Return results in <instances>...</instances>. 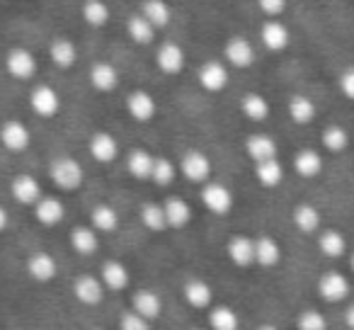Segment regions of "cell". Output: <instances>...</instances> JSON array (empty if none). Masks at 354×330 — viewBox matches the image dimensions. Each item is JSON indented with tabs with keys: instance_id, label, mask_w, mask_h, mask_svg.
<instances>
[{
	"instance_id": "cell-1",
	"label": "cell",
	"mask_w": 354,
	"mask_h": 330,
	"mask_svg": "<svg viewBox=\"0 0 354 330\" xmlns=\"http://www.w3.org/2000/svg\"><path fill=\"white\" fill-rule=\"evenodd\" d=\"M49 180L64 192H73L83 185L85 180V170L75 158L71 156H59L51 161L49 165Z\"/></svg>"
},
{
	"instance_id": "cell-2",
	"label": "cell",
	"mask_w": 354,
	"mask_h": 330,
	"mask_svg": "<svg viewBox=\"0 0 354 330\" xmlns=\"http://www.w3.org/2000/svg\"><path fill=\"white\" fill-rule=\"evenodd\" d=\"M180 173L192 185H207L214 173L212 158L204 151H199V148H189V151H185L183 158H180Z\"/></svg>"
},
{
	"instance_id": "cell-3",
	"label": "cell",
	"mask_w": 354,
	"mask_h": 330,
	"mask_svg": "<svg viewBox=\"0 0 354 330\" xmlns=\"http://www.w3.org/2000/svg\"><path fill=\"white\" fill-rule=\"evenodd\" d=\"M37 68H39L37 56L30 49H25V46H12L6 54V71L10 78L27 83V80H32L37 75Z\"/></svg>"
},
{
	"instance_id": "cell-4",
	"label": "cell",
	"mask_w": 354,
	"mask_h": 330,
	"mask_svg": "<svg viewBox=\"0 0 354 330\" xmlns=\"http://www.w3.org/2000/svg\"><path fill=\"white\" fill-rule=\"evenodd\" d=\"M315 289H318V296L323 301H328V304H339V301H344L349 296L352 284H349L347 275H342V272H337V270H328L318 277Z\"/></svg>"
},
{
	"instance_id": "cell-5",
	"label": "cell",
	"mask_w": 354,
	"mask_h": 330,
	"mask_svg": "<svg viewBox=\"0 0 354 330\" xmlns=\"http://www.w3.org/2000/svg\"><path fill=\"white\" fill-rule=\"evenodd\" d=\"M202 204L207 207V212H212L214 217H226L233 209V192L231 187H226L223 183H214L209 180L207 185H202V194H199Z\"/></svg>"
},
{
	"instance_id": "cell-6",
	"label": "cell",
	"mask_w": 354,
	"mask_h": 330,
	"mask_svg": "<svg viewBox=\"0 0 354 330\" xmlns=\"http://www.w3.org/2000/svg\"><path fill=\"white\" fill-rule=\"evenodd\" d=\"M30 109L39 119H54L61 112V95L51 85H35L30 90Z\"/></svg>"
},
{
	"instance_id": "cell-7",
	"label": "cell",
	"mask_w": 354,
	"mask_h": 330,
	"mask_svg": "<svg viewBox=\"0 0 354 330\" xmlns=\"http://www.w3.org/2000/svg\"><path fill=\"white\" fill-rule=\"evenodd\" d=\"M257 59V51L255 46H252V42L248 39V37H231V39H226V44H223V61H226L231 68H250L252 64H255Z\"/></svg>"
},
{
	"instance_id": "cell-8",
	"label": "cell",
	"mask_w": 354,
	"mask_h": 330,
	"mask_svg": "<svg viewBox=\"0 0 354 330\" xmlns=\"http://www.w3.org/2000/svg\"><path fill=\"white\" fill-rule=\"evenodd\" d=\"M0 146L10 153H25L32 146V131L25 122L8 119L0 124Z\"/></svg>"
},
{
	"instance_id": "cell-9",
	"label": "cell",
	"mask_w": 354,
	"mask_h": 330,
	"mask_svg": "<svg viewBox=\"0 0 354 330\" xmlns=\"http://www.w3.org/2000/svg\"><path fill=\"white\" fill-rule=\"evenodd\" d=\"M228 64L226 61H207V64L199 66L197 71V83L202 90L207 93L216 95V93H223L228 88Z\"/></svg>"
},
{
	"instance_id": "cell-10",
	"label": "cell",
	"mask_w": 354,
	"mask_h": 330,
	"mask_svg": "<svg viewBox=\"0 0 354 330\" xmlns=\"http://www.w3.org/2000/svg\"><path fill=\"white\" fill-rule=\"evenodd\" d=\"M156 66L162 75H180L187 68V54L175 42H165L156 51Z\"/></svg>"
},
{
	"instance_id": "cell-11",
	"label": "cell",
	"mask_w": 354,
	"mask_h": 330,
	"mask_svg": "<svg viewBox=\"0 0 354 330\" xmlns=\"http://www.w3.org/2000/svg\"><path fill=\"white\" fill-rule=\"evenodd\" d=\"M127 112H129V117L133 119V122H138V124H148V122H153L156 119V114H158V102H156V98H153L148 90H133V93H129L127 95Z\"/></svg>"
},
{
	"instance_id": "cell-12",
	"label": "cell",
	"mask_w": 354,
	"mask_h": 330,
	"mask_svg": "<svg viewBox=\"0 0 354 330\" xmlns=\"http://www.w3.org/2000/svg\"><path fill=\"white\" fill-rule=\"evenodd\" d=\"M260 42L267 51H272V54H281V51L289 49L291 32L281 20H267L265 25L260 27Z\"/></svg>"
},
{
	"instance_id": "cell-13",
	"label": "cell",
	"mask_w": 354,
	"mask_h": 330,
	"mask_svg": "<svg viewBox=\"0 0 354 330\" xmlns=\"http://www.w3.org/2000/svg\"><path fill=\"white\" fill-rule=\"evenodd\" d=\"M88 153L100 163V165H109L119 158V141L114 134L109 131H95L88 141Z\"/></svg>"
},
{
	"instance_id": "cell-14",
	"label": "cell",
	"mask_w": 354,
	"mask_h": 330,
	"mask_svg": "<svg viewBox=\"0 0 354 330\" xmlns=\"http://www.w3.org/2000/svg\"><path fill=\"white\" fill-rule=\"evenodd\" d=\"M27 275L37 282V284H49L59 275V265H56L54 255H49L46 250H37L27 257Z\"/></svg>"
},
{
	"instance_id": "cell-15",
	"label": "cell",
	"mask_w": 354,
	"mask_h": 330,
	"mask_svg": "<svg viewBox=\"0 0 354 330\" xmlns=\"http://www.w3.org/2000/svg\"><path fill=\"white\" fill-rule=\"evenodd\" d=\"M88 80L95 93L109 95L119 88V80L122 78H119V71L114 68V64H109V61H97V64L90 66Z\"/></svg>"
},
{
	"instance_id": "cell-16",
	"label": "cell",
	"mask_w": 354,
	"mask_h": 330,
	"mask_svg": "<svg viewBox=\"0 0 354 330\" xmlns=\"http://www.w3.org/2000/svg\"><path fill=\"white\" fill-rule=\"evenodd\" d=\"M10 194H12V199H17V202L22 204V207H35V204L44 197V194H41V185L37 183V178L30 173H20L12 178Z\"/></svg>"
},
{
	"instance_id": "cell-17",
	"label": "cell",
	"mask_w": 354,
	"mask_h": 330,
	"mask_svg": "<svg viewBox=\"0 0 354 330\" xmlns=\"http://www.w3.org/2000/svg\"><path fill=\"white\" fill-rule=\"evenodd\" d=\"M104 289H107V286H104L102 279L95 275H80V277H75V282H73V296L83 306L102 304Z\"/></svg>"
},
{
	"instance_id": "cell-18",
	"label": "cell",
	"mask_w": 354,
	"mask_h": 330,
	"mask_svg": "<svg viewBox=\"0 0 354 330\" xmlns=\"http://www.w3.org/2000/svg\"><path fill=\"white\" fill-rule=\"evenodd\" d=\"M245 153L252 163H262V161H274L279 156V146L270 134L255 131L245 138Z\"/></svg>"
},
{
	"instance_id": "cell-19",
	"label": "cell",
	"mask_w": 354,
	"mask_h": 330,
	"mask_svg": "<svg viewBox=\"0 0 354 330\" xmlns=\"http://www.w3.org/2000/svg\"><path fill=\"white\" fill-rule=\"evenodd\" d=\"M226 255H228V260L236 267H241V270L255 265V238L233 236L231 241L226 243Z\"/></svg>"
},
{
	"instance_id": "cell-20",
	"label": "cell",
	"mask_w": 354,
	"mask_h": 330,
	"mask_svg": "<svg viewBox=\"0 0 354 330\" xmlns=\"http://www.w3.org/2000/svg\"><path fill=\"white\" fill-rule=\"evenodd\" d=\"M32 209H35L37 223H41V226H46V228L59 226L66 219V204H64V199H59V197H41Z\"/></svg>"
},
{
	"instance_id": "cell-21",
	"label": "cell",
	"mask_w": 354,
	"mask_h": 330,
	"mask_svg": "<svg viewBox=\"0 0 354 330\" xmlns=\"http://www.w3.org/2000/svg\"><path fill=\"white\" fill-rule=\"evenodd\" d=\"M49 59L56 68L68 71V68H73L75 61H78V46H75L73 39H68V37H54L49 44Z\"/></svg>"
},
{
	"instance_id": "cell-22",
	"label": "cell",
	"mask_w": 354,
	"mask_h": 330,
	"mask_svg": "<svg viewBox=\"0 0 354 330\" xmlns=\"http://www.w3.org/2000/svg\"><path fill=\"white\" fill-rule=\"evenodd\" d=\"M131 311H136L138 315H143V318H148L153 323L162 313V299L153 289H136L131 294Z\"/></svg>"
},
{
	"instance_id": "cell-23",
	"label": "cell",
	"mask_w": 354,
	"mask_h": 330,
	"mask_svg": "<svg viewBox=\"0 0 354 330\" xmlns=\"http://www.w3.org/2000/svg\"><path fill=\"white\" fill-rule=\"evenodd\" d=\"M286 112H289L291 122L299 124V127H308L310 122H315L318 117V107L315 102L304 93H294L286 102Z\"/></svg>"
},
{
	"instance_id": "cell-24",
	"label": "cell",
	"mask_w": 354,
	"mask_h": 330,
	"mask_svg": "<svg viewBox=\"0 0 354 330\" xmlns=\"http://www.w3.org/2000/svg\"><path fill=\"white\" fill-rule=\"evenodd\" d=\"M100 279L109 291H124L131 284V272L122 260H107L100 270Z\"/></svg>"
},
{
	"instance_id": "cell-25",
	"label": "cell",
	"mask_w": 354,
	"mask_h": 330,
	"mask_svg": "<svg viewBox=\"0 0 354 330\" xmlns=\"http://www.w3.org/2000/svg\"><path fill=\"white\" fill-rule=\"evenodd\" d=\"M325 168V161L318 151L313 148H301L299 153L294 156V173L304 180H313L323 173Z\"/></svg>"
},
{
	"instance_id": "cell-26",
	"label": "cell",
	"mask_w": 354,
	"mask_h": 330,
	"mask_svg": "<svg viewBox=\"0 0 354 330\" xmlns=\"http://www.w3.org/2000/svg\"><path fill=\"white\" fill-rule=\"evenodd\" d=\"M165 207V217H167V228L172 231H183L192 223V207H189L187 199L183 197H170L162 202Z\"/></svg>"
},
{
	"instance_id": "cell-27",
	"label": "cell",
	"mask_w": 354,
	"mask_h": 330,
	"mask_svg": "<svg viewBox=\"0 0 354 330\" xmlns=\"http://www.w3.org/2000/svg\"><path fill=\"white\" fill-rule=\"evenodd\" d=\"M183 296L192 309L204 311V309H212L214 304V289L209 282L204 279H187L183 286Z\"/></svg>"
},
{
	"instance_id": "cell-28",
	"label": "cell",
	"mask_w": 354,
	"mask_h": 330,
	"mask_svg": "<svg viewBox=\"0 0 354 330\" xmlns=\"http://www.w3.org/2000/svg\"><path fill=\"white\" fill-rule=\"evenodd\" d=\"M241 112H243V117L250 119V122L262 124V122H267L272 114L270 100L262 93H245L241 98Z\"/></svg>"
},
{
	"instance_id": "cell-29",
	"label": "cell",
	"mask_w": 354,
	"mask_h": 330,
	"mask_svg": "<svg viewBox=\"0 0 354 330\" xmlns=\"http://www.w3.org/2000/svg\"><path fill=\"white\" fill-rule=\"evenodd\" d=\"M153 163H156V156H153L151 151H146V148H133L127 156V170L133 180L146 183V180H151Z\"/></svg>"
},
{
	"instance_id": "cell-30",
	"label": "cell",
	"mask_w": 354,
	"mask_h": 330,
	"mask_svg": "<svg viewBox=\"0 0 354 330\" xmlns=\"http://www.w3.org/2000/svg\"><path fill=\"white\" fill-rule=\"evenodd\" d=\"M291 221H294L296 231L310 236V233H318L320 223H323V217H320L318 207L304 202V204H296L294 207V212H291Z\"/></svg>"
},
{
	"instance_id": "cell-31",
	"label": "cell",
	"mask_w": 354,
	"mask_h": 330,
	"mask_svg": "<svg viewBox=\"0 0 354 330\" xmlns=\"http://www.w3.org/2000/svg\"><path fill=\"white\" fill-rule=\"evenodd\" d=\"M318 250L330 260L344 257L347 255V238L337 228H325V231L318 233Z\"/></svg>"
},
{
	"instance_id": "cell-32",
	"label": "cell",
	"mask_w": 354,
	"mask_h": 330,
	"mask_svg": "<svg viewBox=\"0 0 354 330\" xmlns=\"http://www.w3.org/2000/svg\"><path fill=\"white\" fill-rule=\"evenodd\" d=\"M71 248L83 257L95 255L100 250V233L93 226H75L71 231Z\"/></svg>"
},
{
	"instance_id": "cell-33",
	"label": "cell",
	"mask_w": 354,
	"mask_h": 330,
	"mask_svg": "<svg viewBox=\"0 0 354 330\" xmlns=\"http://www.w3.org/2000/svg\"><path fill=\"white\" fill-rule=\"evenodd\" d=\"M281 262V246L272 236L255 238V265L272 270Z\"/></svg>"
},
{
	"instance_id": "cell-34",
	"label": "cell",
	"mask_w": 354,
	"mask_h": 330,
	"mask_svg": "<svg viewBox=\"0 0 354 330\" xmlns=\"http://www.w3.org/2000/svg\"><path fill=\"white\" fill-rule=\"evenodd\" d=\"M255 180L265 190H274L284 183V165L279 163V158L274 161H262L255 163Z\"/></svg>"
},
{
	"instance_id": "cell-35",
	"label": "cell",
	"mask_w": 354,
	"mask_h": 330,
	"mask_svg": "<svg viewBox=\"0 0 354 330\" xmlns=\"http://www.w3.org/2000/svg\"><path fill=\"white\" fill-rule=\"evenodd\" d=\"M156 32L158 30L146 20V17L141 15V12H136V15H131L127 20L129 39H131L133 44H138V46H148V44H151V42L156 39Z\"/></svg>"
},
{
	"instance_id": "cell-36",
	"label": "cell",
	"mask_w": 354,
	"mask_h": 330,
	"mask_svg": "<svg viewBox=\"0 0 354 330\" xmlns=\"http://www.w3.org/2000/svg\"><path fill=\"white\" fill-rule=\"evenodd\" d=\"M80 17L85 20V25L100 30V27H104L109 22L112 10H109V6L104 3V0H83V6H80Z\"/></svg>"
},
{
	"instance_id": "cell-37",
	"label": "cell",
	"mask_w": 354,
	"mask_h": 330,
	"mask_svg": "<svg viewBox=\"0 0 354 330\" xmlns=\"http://www.w3.org/2000/svg\"><path fill=\"white\" fill-rule=\"evenodd\" d=\"M141 15L151 22L156 30H162V27L170 25L172 20V8L167 6L165 0H143L141 3Z\"/></svg>"
},
{
	"instance_id": "cell-38",
	"label": "cell",
	"mask_w": 354,
	"mask_h": 330,
	"mask_svg": "<svg viewBox=\"0 0 354 330\" xmlns=\"http://www.w3.org/2000/svg\"><path fill=\"white\" fill-rule=\"evenodd\" d=\"M138 219H141V223L151 233L167 231V217H165V207H162V202H146L141 207Z\"/></svg>"
},
{
	"instance_id": "cell-39",
	"label": "cell",
	"mask_w": 354,
	"mask_h": 330,
	"mask_svg": "<svg viewBox=\"0 0 354 330\" xmlns=\"http://www.w3.org/2000/svg\"><path fill=\"white\" fill-rule=\"evenodd\" d=\"M209 330H241V315L231 306H212L209 309Z\"/></svg>"
},
{
	"instance_id": "cell-40",
	"label": "cell",
	"mask_w": 354,
	"mask_h": 330,
	"mask_svg": "<svg viewBox=\"0 0 354 330\" xmlns=\"http://www.w3.org/2000/svg\"><path fill=\"white\" fill-rule=\"evenodd\" d=\"M90 226L97 233H112L119 226V214L109 204H97V207L90 212Z\"/></svg>"
},
{
	"instance_id": "cell-41",
	"label": "cell",
	"mask_w": 354,
	"mask_h": 330,
	"mask_svg": "<svg viewBox=\"0 0 354 330\" xmlns=\"http://www.w3.org/2000/svg\"><path fill=\"white\" fill-rule=\"evenodd\" d=\"M320 143H323L325 151L342 153L349 148V131L342 124H330V127H325L323 134H320Z\"/></svg>"
},
{
	"instance_id": "cell-42",
	"label": "cell",
	"mask_w": 354,
	"mask_h": 330,
	"mask_svg": "<svg viewBox=\"0 0 354 330\" xmlns=\"http://www.w3.org/2000/svg\"><path fill=\"white\" fill-rule=\"evenodd\" d=\"M177 178V165L170 161V158H156L153 163V173H151V183H156L158 187H167L172 185Z\"/></svg>"
},
{
	"instance_id": "cell-43",
	"label": "cell",
	"mask_w": 354,
	"mask_h": 330,
	"mask_svg": "<svg viewBox=\"0 0 354 330\" xmlns=\"http://www.w3.org/2000/svg\"><path fill=\"white\" fill-rule=\"evenodd\" d=\"M296 330H328V318L318 309H304L296 318Z\"/></svg>"
},
{
	"instance_id": "cell-44",
	"label": "cell",
	"mask_w": 354,
	"mask_h": 330,
	"mask_svg": "<svg viewBox=\"0 0 354 330\" xmlns=\"http://www.w3.org/2000/svg\"><path fill=\"white\" fill-rule=\"evenodd\" d=\"M286 6H289V0H257V8L267 20H279L286 12Z\"/></svg>"
},
{
	"instance_id": "cell-45",
	"label": "cell",
	"mask_w": 354,
	"mask_h": 330,
	"mask_svg": "<svg viewBox=\"0 0 354 330\" xmlns=\"http://www.w3.org/2000/svg\"><path fill=\"white\" fill-rule=\"evenodd\" d=\"M119 330H151V320L138 315L136 311H127L119 318Z\"/></svg>"
},
{
	"instance_id": "cell-46",
	"label": "cell",
	"mask_w": 354,
	"mask_h": 330,
	"mask_svg": "<svg viewBox=\"0 0 354 330\" xmlns=\"http://www.w3.org/2000/svg\"><path fill=\"white\" fill-rule=\"evenodd\" d=\"M337 88H339V93H342L344 98L354 102V66H349V68H344L342 73H339Z\"/></svg>"
},
{
	"instance_id": "cell-47",
	"label": "cell",
	"mask_w": 354,
	"mask_h": 330,
	"mask_svg": "<svg viewBox=\"0 0 354 330\" xmlns=\"http://www.w3.org/2000/svg\"><path fill=\"white\" fill-rule=\"evenodd\" d=\"M344 325H347L349 330H354V304H349L347 311H344Z\"/></svg>"
},
{
	"instance_id": "cell-48",
	"label": "cell",
	"mask_w": 354,
	"mask_h": 330,
	"mask_svg": "<svg viewBox=\"0 0 354 330\" xmlns=\"http://www.w3.org/2000/svg\"><path fill=\"white\" fill-rule=\"evenodd\" d=\"M8 223H10V217H8L6 207H3V204H0V233L6 231V228H8Z\"/></svg>"
},
{
	"instance_id": "cell-49",
	"label": "cell",
	"mask_w": 354,
	"mask_h": 330,
	"mask_svg": "<svg viewBox=\"0 0 354 330\" xmlns=\"http://www.w3.org/2000/svg\"><path fill=\"white\" fill-rule=\"evenodd\" d=\"M257 330H279V328H277V325H272V323H262Z\"/></svg>"
},
{
	"instance_id": "cell-50",
	"label": "cell",
	"mask_w": 354,
	"mask_h": 330,
	"mask_svg": "<svg viewBox=\"0 0 354 330\" xmlns=\"http://www.w3.org/2000/svg\"><path fill=\"white\" fill-rule=\"evenodd\" d=\"M349 270H352V275H354V253L349 255Z\"/></svg>"
},
{
	"instance_id": "cell-51",
	"label": "cell",
	"mask_w": 354,
	"mask_h": 330,
	"mask_svg": "<svg viewBox=\"0 0 354 330\" xmlns=\"http://www.w3.org/2000/svg\"><path fill=\"white\" fill-rule=\"evenodd\" d=\"M93 330H107V328H93Z\"/></svg>"
},
{
	"instance_id": "cell-52",
	"label": "cell",
	"mask_w": 354,
	"mask_h": 330,
	"mask_svg": "<svg viewBox=\"0 0 354 330\" xmlns=\"http://www.w3.org/2000/svg\"><path fill=\"white\" fill-rule=\"evenodd\" d=\"M192 330H204V328H192Z\"/></svg>"
}]
</instances>
